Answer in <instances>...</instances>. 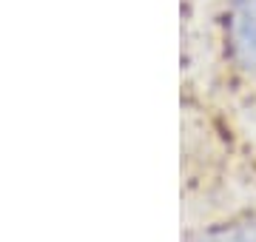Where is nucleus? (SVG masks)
Listing matches in <instances>:
<instances>
[{
  "label": "nucleus",
  "instance_id": "f257e3e1",
  "mask_svg": "<svg viewBox=\"0 0 256 242\" xmlns=\"http://www.w3.org/2000/svg\"><path fill=\"white\" fill-rule=\"evenodd\" d=\"M180 242H256V194L194 211Z\"/></svg>",
  "mask_w": 256,
  "mask_h": 242
},
{
  "label": "nucleus",
  "instance_id": "f03ea898",
  "mask_svg": "<svg viewBox=\"0 0 256 242\" xmlns=\"http://www.w3.org/2000/svg\"><path fill=\"white\" fill-rule=\"evenodd\" d=\"M225 54L242 77H256V0H230Z\"/></svg>",
  "mask_w": 256,
  "mask_h": 242
},
{
  "label": "nucleus",
  "instance_id": "7ed1b4c3",
  "mask_svg": "<svg viewBox=\"0 0 256 242\" xmlns=\"http://www.w3.org/2000/svg\"><path fill=\"white\" fill-rule=\"evenodd\" d=\"M250 186H254V191H256V157H254V162H250Z\"/></svg>",
  "mask_w": 256,
  "mask_h": 242
}]
</instances>
